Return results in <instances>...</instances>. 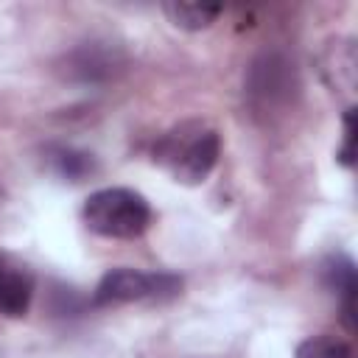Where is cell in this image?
I'll return each mask as SVG.
<instances>
[{
    "label": "cell",
    "mask_w": 358,
    "mask_h": 358,
    "mask_svg": "<svg viewBox=\"0 0 358 358\" xmlns=\"http://www.w3.org/2000/svg\"><path fill=\"white\" fill-rule=\"evenodd\" d=\"M218 154H221V137L204 120L176 123L151 148L154 162L182 185L204 182L215 168Z\"/></svg>",
    "instance_id": "1"
},
{
    "label": "cell",
    "mask_w": 358,
    "mask_h": 358,
    "mask_svg": "<svg viewBox=\"0 0 358 358\" xmlns=\"http://www.w3.org/2000/svg\"><path fill=\"white\" fill-rule=\"evenodd\" d=\"M84 224L103 238H137L151 224L148 201L129 187H103L84 201Z\"/></svg>",
    "instance_id": "2"
},
{
    "label": "cell",
    "mask_w": 358,
    "mask_h": 358,
    "mask_svg": "<svg viewBox=\"0 0 358 358\" xmlns=\"http://www.w3.org/2000/svg\"><path fill=\"white\" fill-rule=\"evenodd\" d=\"M182 280L165 271H137V268H112L101 277L92 294V305H120V302H140V299H165L176 296Z\"/></svg>",
    "instance_id": "3"
},
{
    "label": "cell",
    "mask_w": 358,
    "mask_h": 358,
    "mask_svg": "<svg viewBox=\"0 0 358 358\" xmlns=\"http://www.w3.org/2000/svg\"><path fill=\"white\" fill-rule=\"evenodd\" d=\"M34 299V274L17 257L0 252V316L20 319Z\"/></svg>",
    "instance_id": "4"
},
{
    "label": "cell",
    "mask_w": 358,
    "mask_h": 358,
    "mask_svg": "<svg viewBox=\"0 0 358 358\" xmlns=\"http://www.w3.org/2000/svg\"><path fill=\"white\" fill-rule=\"evenodd\" d=\"M322 280L341 299V322H344L347 333H355L358 330V322H355V291H358V280H355L352 260L347 255H333L322 266Z\"/></svg>",
    "instance_id": "5"
},
{
    "label": "cell",
    "mask_w": 358,
    "mask_h": 358,
    "mask_svg": "<svg viewBox=\"0 0 358 358\" xmlns=\"http://www.w3.org/2000/svg\"><path fill=\"white\" fill-rule=\"evenodd\" d=\"M48 162L53 168V173L59 179H67V182H81L87 179L92 171H95V159L92 154L87 151H78V148H70V145H59L48 154Z\"/></svg>",
    "instance_id": "6"
},
{
    "label": "cell",
    "mask_w": 358,
    "mask_h": 358,
    "mask_svg": "<svg viewBox=\"0 0 358 358\" xmlns=\"http://www.w3.org/2000/svg\"><path fill=\"white\" fill-rule=\"evenodd\" d=\"M168 20L176 25V28H185V31H201V28H210L215 22V17L221 14V6H210V3H165L162 6Z\"/></svg>",
    "instance_id": "7"
},
{
    "label": "cell",
    "mask_w": 358,
    "mask_h": 358,
    "mask_svg": "<svg viewBox=\"0 0 358 358\" xmlns=\"http://www.w3.org/2000/svg\"><path fill=\"white\" fill-rule=\"evenodd\" d=\"M115 67V56L98 45H87L73 56V73L84 81H95V78H106Z\"/></svg>",
    "instance_id": "8"
},
{
    "label": "cell",
    "mask_w": 358,
    "mask_h": 358,
    "mask_svg": "<svg viewBox=\"0 0 358 358\" xmlns=\"http://www.w3.org/2000/svg\"><path fill=\"white\" fill-rule=\"evenodd\" d=\"M296 358H355L352 347L344 338H336L330 333L310 336L296 347Z\"/></svg>",
    "instance_id": "9"
},
{
    "label": "cell",
    "mask_w": 358,
    "mask_h": 358,
    "mask_svg": "<svg viewBox=\"0 0 358 358\" xmlns=\"http://www.w3.org/2000/svg\"><path fill=\"white\" fill-rule=\"evenodd\" d=\"M338 159L347 168L355 162V109H347L344 115V145L338 148Z\"/></svg>",
    "instance_id": "10"
}]
</instances>
